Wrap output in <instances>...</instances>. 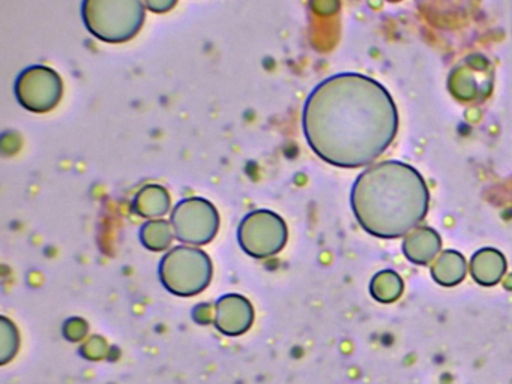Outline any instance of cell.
I'll use <instances>...</instances> for the list:
<instances>
[{
	"label": "cell",
	"mask_w": 512,
	"mask_h": 384,
	"mask_svg": "<svg viewBox=\"0 0 512 384\" xmlns=\"http://www.w3.org/2000/svg\"><path fill=\"white\" fill-rule=\"evenodd\" d=\"M370 78L340 74L322 81L308 96L302 128L311 149L338 165L356 164L373 131Z\"/></svg>",
	"instance_id": "1"
},
{
	"label": "cell",
	"mask_w": 512,
	"mask_h": 384,
	"mask_svg": "<svg viewBox=\"0 0 512 384\" xmlns=\"http://www.w3.org/2000/svg\"><path fill=\"white\" fill-rule=\"evenodd\" d=\"M143 0H83L82 18L91 35L109 44L130 41L145 23Z\"/></svg>",
	"instance_id": "2"
},
{
	"label": "cell",
	"mask_w": 512,
	"mask_h": 384,
	"mask_svg": "<svg viewBox=\"0 0 512 384\" xmlns=\"http://www.w3.org/2000/svg\"><path fill=\"white\" fill-rule=\"evenodd\" d=\"M62 78L55 69L34 65L20 72L14 84L17 101L26 110L47 113L59 104L62 98Z\"/></svg>",
	"instance_id": "3"
},
{
	"label": "cell",
	"mask_w": 512,
	"mask_h": 384,
	"mask_svg": "<svg viewBox=\"0 0 512 384\" xmlns=\"http://www.w3.org/2000/svg\"><path fill=\"white\" fill-rule=\"evenodd\" d=\"M143 2L149 11L155 12V14H164V12H169L178 3V0H143Z\"/></svg>",
	"instance_id": "4"
}]
</instances>
